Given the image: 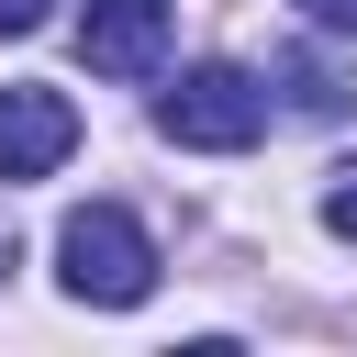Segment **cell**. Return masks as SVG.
<instances>
[{"label": "cell", "instance_id": "obj_1", "mask_svg": "<svg viewBox=\"0 0 357 357\" xmlns=\"http://www.w3.org/2000/svg\"><path fill=\"white\" fill-rule=\"evenodd\" d=\"M56 279H67V301H89V312H134V301L156 290V245H145V223H134L123 201H89V212L56 223Z\"/></svg>", "mask_w": 357, "mask_h": 357}, {"label": "cell", "instance_id": "obj_2", "mask_svg": "<svg viewBox=\"0 0 357 357\" xmlns=\"http://www.w3.org/2000/svg\"><path fill=\"white\" fill-rule=\"evenodd\" d=\"M156 134H167V145H201V156H234V145L268 134V89L212 56V67H190L178 89H156Z\"/></svg>", "mask_w": 357, "mask_h": 357}, {"label": "cell", "instance_id": "obj_3", "mask_svg": "<svg viewBox=\"0 0 357 357\" xmlns=\"http://www.w3.org/2000/svg\"><path fill=\"white\" fill-rule=\"evenodd\" d=\"M78 156V112H67V89H0V178H56Z\"/></svg>", "mask_w": 357, "mask_h": 357}, {"label": "cell", "instance_id": "obj_4", "mask_svg": "<svg viewBox=\"0 0 357 357\" xmlns=\"http://www.w3.org/2000/svg\"><path fill=\"white\" fill-rule=\"evenodd\" d=\"M167 22H178V0H89L78 11V56L100 78H145L167 56Z\"/></svg>", "mask_w": 357, "mask_h": 357}, {"label": "cell", "instance_id": "obj_5", "mask_svg": "<svg viewBox=\"0 0 357 357\" xmlns=\"http://www.w3.org/2000/svg\"><path fill=\"white\" fill-rule=\"evenodd\" d=\"M324 234H346V245H357V167H335V178H324Z\"/></svg>", "mask_w": 357, "mask_h": 357}, {"label": "cell", "instance_id": "obj_6", "mask_svg": "<svg viewBox=\"0 0 357 357\" xmlns=\"http://www.w3.org/2000/svg\"><path fill=\"white\" fill-rule=\"evenodd\" d=\"M301 22H324V33H357V0H290Z\"/></svg>", "mask_w": 357, "mask_h": 357}, {"label": "cell", "instance_id": "obj_7", "mask_svg": "<svg viewBox=\"0 0 357 357\" xmlns=\"http://www.w3.org/2000/svg\"><path fill=\"white\" fill-rule=\"evenodd\" d=\"M45 22V0H0V33H33Z\"/></svg>", "mask_w": 357, "mask_h": 357}, {"label": "cell", "instance_id": "obj_8", "mask_svg": "<svg viewBox=\"0 0 357 357\" xmlns=\"http://www.w3.org/2000/svg\"><path fill=\"white\" fill-rule=\"evenodd\" d=\"M0 268H11V234H0Z\"/></svg>", "mask_w": 357, "mask_h": 357}]
</instances>
